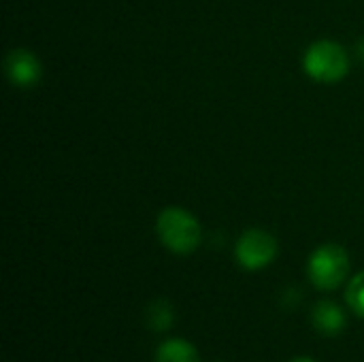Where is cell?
<instances>
[{
    "label": "cell",
    "instance_id": "cell-8",
    "mask_svg": "<svg viewBox=\"0 0 364 362\" xmlns=\"http://www.w3.org/2000/svg\"><path fill=\"white\" fill-rule=\"evenodd\" d=\"M145 320H147V326L156 333H164L173 326L175 322V312H173V305L164 299H158L154 301L149 307H147V314H145Z\"/></svg>",
    "mask_w": 364,
    "mask_h": 362
},
{
    "label": "cell",
    "instance_id": "cell-10",
    "mask_svg": "<svg viewBox=\"0 0 364 362\" xmlns=\"http://www.w3.org/2000/svg\"><path fill=\"white\" fill-rule=\"evenodd\" d=\"M292 362H316V361H311V358H294Z\"/></svg>",
    "mask_w": 364,
    "mask_h": 362
},
{
    "label": "cell",
    "instance_id": "cell-3",
    "mask_svg": "<svg viewBox=\"0 0 364 362\" xmlns=\"http://www.w3.org/2000/svg\"><path fill=\"white\" fill-rule=\"evenodd\" d=\"M303 66L309 77L322 83H335L343 79L350 70V58L339 43L318 41L314 43L303 60Z\"/></svg>",
    "mask_w": 364,
    "mask_h": 362
},
{
    "label": "cell",
    "instance_id": "cell-5",
    "mask_svg": "<svg viewBox=\"0 0 364 362\" xmlns=\"http://www.w3.org/2000/svg\"><path fill=\"white\" fill-rule=\"evenodd\" d=\"M4 70L11 83L19 87H30L41 79V62L28 49H13L4 58Z\"/></svg>",
    "mask_w": 364,
    "mask_h": 362
},
{
    "label": "cell",
    "instance_id": "cell-9",
    "mask_svg": "<svg viewBox=\"0 0 364 362\" xmlns=\"http://www.w3.org/2000/svg\"><path fill=\"white\" fill-rule=\"evenodd\" d=\"M346 301L350 305V309L364 318V271L358 273L350 284H348V290H346Z\"/></svg>",
    "mask_w": 364,
    "mask_h": 362
},
{
    "label": "cell",
    "instance_id": "cell-7",
    "mask_svg": "<svg viewBox=\"0 0 364 362\" xmlns=\"http://www.w3.org/2000/svg\"><path fill=\"white\" fill-rule=\"evenodd\" d=\"M154 362H200V356L186 339H168L158 348Z\"/></svg>",
    "mask_w": 364,
    "mask_h": 362
},
{
    "label": "cell",
    "instance_id": "cell-2",
    "mask_svg": "<svg viewBox=\"0 0 364 362\" xmlns=\"http://www.w3.org/2000/svg\"><path fill=\"white\" fill-rule=\"evenodd\" d=\"M307 273H309L311 284L318 290H326V292L337 290L350 273L348 252L335 243H326V245L318 247L309 258Z\"/></svg>",
    "mask_w": 364,
    "mask_h": 362
},
{
    "label": "cell",
    "instance_id": "cell-6",
    "mask_svg": "<svg viewBox=\"0 0 364 362\" xmlns=\"http://www.w3.org/2000/svg\"><path fill=\"white\" fill-rule=\"evenodd\" d=\"M311 322L318 333L335 337L346 329V314L333 301H320L311 312Z\"/></svg>",
    "mask_w": 364,
    "mask_h": 362
},
{
    "label": "cell",
    "instance_id": "cell-1",
    "mask_svg": "<svg viewBox=\"0 0 364 362\" xmlns=\"http://www.w3.org/2000/svg\"><path fill=\"white\" fill-rule=\"evenodd\" d=\"M156 230L162 245L173 254H181V256L192 254L200 245V237H203L198 220L181 207H166L158 215Z\"/></svg>",
    "mask_w": 364,
    "mask_h": 362
},
{
    "label": "cell",
    "instance_id": "cell-4",
    "mask_svg": "<svg viewBox=\"0 0 364 362\" xmlns=\"http://www.w3.org/2000/svg\"><path fill=\"white\" fill-rule=\"evenodd\" d=\"M235 256L239 265L247 271H260L267 265H271L277 256V239L269 235L267 230L260 228H250L245 230L239 241Z\"/></svg>",
    "mask_w": 364,
    "mask_h": 362
}]
</instances>
